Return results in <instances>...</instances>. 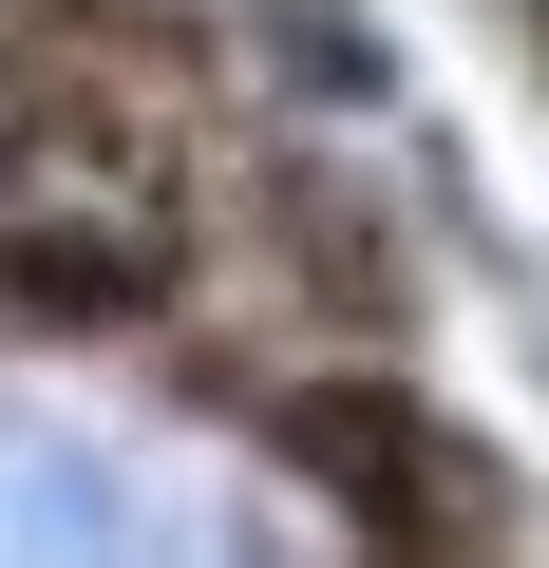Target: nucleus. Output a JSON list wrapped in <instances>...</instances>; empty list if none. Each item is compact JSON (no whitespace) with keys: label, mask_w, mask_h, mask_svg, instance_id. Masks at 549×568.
<instances>
[{"label":"nucleus","mask_w":549,"mask_h":568,"mask_svg":"<svg viewBox=\"0 0 549 568\" xmlns=\"http://www.w3.org/2000/svg\"><path fill=\"white\" fill-rule=\"evenodd\" d=\"M171 114L95 58H0V284L20 304H133L171 265Z\"/></svg>","instance_id":"obj_1"}]
</instances>
